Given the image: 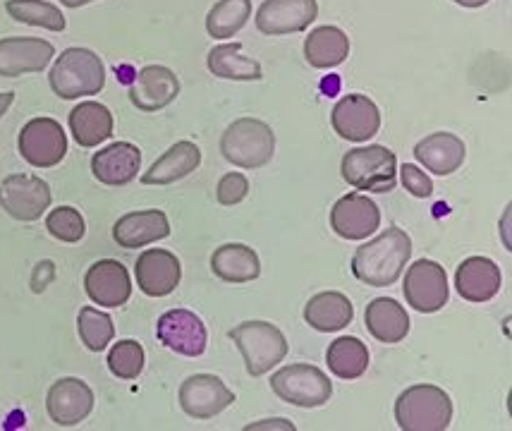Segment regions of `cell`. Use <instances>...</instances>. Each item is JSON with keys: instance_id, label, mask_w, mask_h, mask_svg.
Masks as SVG:
<instances>
[{"instance_id": "74e56055", "label": "cell", "mask_w": 512, "mask_h": 431, "mask_svg": "<svg viewBox=\"0 0 512 431\" xmlns=\"http://www.w3.org/2000/svg\"><path fill=\"white\" fill-rule=\"evenodd\" d=\"M249 194V180L245 173H225L221 180H218L216 187V199L218 204L223 206H235L245 202Z\"/></svg>"}, {"instance_id": "4fadbf2b", "label": "cell", "mask_w": 512, "mask_h": 431, "mask_svg": "<svg viewBox=\"0 0 512 431\" xmlns=\"http://www.w3.org/2000/svg\"><path fill=\"white\" fill-rule=\"evenodd\" d=\"M156 336L166 348L182 357H201L209 345L204 321L190 309H170L156 324Z\"/></svg>"}, {"instance_id": "f1b7e54d", "label": "cell", "mask_w": 512, "mask_h": 431, "mask_svg": "<svg viewBox=\"0 0 512 431\" xmlns=\"http://www.w3.org/2000/svg\"><path fill=\"white\" fill-rule=\"evenodd\" d=\"M355 319V309L352 302L347 300L343 293L335 290H326V293L314 295L312 300L304 307V321L312 326L314 331L321 333H335L343 331Z\"/></svg>"}, {"instance_id": "60d3db41", "label": "cell", "mask_w": 512, "mask_h": 431, "mask_svg": "<svg viewBox=\"0 0 512 431\" xmlns=\"http://www.w3.org/2000/svg\"><path fill=\"white\" fill-rule=\"evenodd\" d=\"M245 431H295V424L290 420H280V417H276V420H261L249 424Z\"/></svg>"}, {"instance_id": "7a4b0ae2", "label": "cell", "mask_w": 512, "mask_h": 431, "mask_svg": "<svg viewBox=\"0 0 512 431\" xmlns=\"http://www.w3.org/2000/svg\"><path fill=\"white\" fill-rule=\"evenodd\" d=\"M48 84H51L53 94L63 101L96 96L106 87V68L94 51L72 46L56 58L51 75H48Z\"/></svg>"}, {"instance_id": "5b68a950", "label": "cell", "mask_w": 512, "mask_h": 431, "mask_svg": "<svg viewBox=\"0 0 512 431\" xmlns=\"http://www.w3.org/2000/svg\"><path fill=\"white\" fill-rule=\"evenodd\" d=\"M221 154L225 161H230L237 168L256 171V168H264L276 154V135L264 120L240 118L225 127Z\"/></svg>"}, {"instance_id": "4dcf8cb0", "label": "cell", "mask_w": 512, "mask_h": 431, "mask_svg": "<svg viewBox=\"0 0 512 431\" xmlns=\"http://www.w3.org/2000/svg\"><path fill=\"white\" fill-rule=\"evenodd\" d=\"M350 56V39L343 29L326 24V27H316L304 41V58L312 68L331 70L335 65L345 63Z\"/></svg>"}, {"instance_id": "e0dca14e", "label": "cell", "mask_w": 512, "mask_h": 431, "mask_svg": "<svg viewBox=\"0 0 512 431\" xmlns=\"http://www.w3.org/2000/svg\"><path fill=\"white\" fill-rule=\"evenodd\" d=\"M56 58L51 41L36 36H8L0 39V77H22L27 72H41Z\"/></svg>"}, {"instance_id": "1f68e13d", "label": "cell", "mask_w": 512, "mask_h": 431, "mask_svg": "<svg viewBox=\"0 0 512 431\" xmlns=\"http://www.w3.org/2000/svg\"><path fill=\"white\" fill-rule=\"evenodd\" d=\"M326 364L338 379H359L369 367V350L355 336H340L338 341L328 345Z\"/></svg>"}, {"instance_id": "30bf717a", "label": "cell", "mask_w": 512, "mask_h": 431, "mask_svg": "<svg viewBox=\"0 0 512 431\" xmlns=\"http://www.w3.org/2000/svg\"><path fill=\"white\" fill-rule=\"evenodd\" d=\"M405 297L410 307L422 314H434L448 305V276L438 261L417 259L405 273Z\"/></svg>"}, {"instance_id": "8d00e7d4", "label": "cell", "mask_w": 512, "mask_h": 431, "mask_svg": "<svg viewBox=\"0 0 512 431\" xmlns=\"http://www.w3.org/2000/svg\"><path fill=\"white\" fill-rule=\"evenodd\" d=\"M46 230L56 240L75 245L87 235V223H84V216L79 214L75 206H56L53 211H48Z\"/></svg>"}, {"instance_id": "9c48e42d", "label": "cell", "mask_w": 512, "mask_h": 431, "mask_svg": "<svg viewBox=\"0 0 512 431\" xmlns=\"http://www.w3.org/2000/svg\"><path fill=\"white\" fill-rule=\"evenodd\" d=\"M22 159L34 168H53L65 159L67 135L53 118H34L22 127L17 139Z\"/></svg>"}, {"instance_id": "f546056e", "label": "cell", "mask_w": 512, "mask_h": 431, "mask_svg": "<svg viewBox=\"0 0 512 431\" xmlns=\"http://www.w3.org/2000/svg\"><path fill=\"white\" fill-rule=\"evenodd\" d=\"M201 163V149L194 142L173 144L154 166L142 175V185H173L192 175Z\"/></svg>"}, {"instance_id": "b9f144b4", "label": "cell", "mask_w": 512, "mask_h": 431, "mask_svg": "<svg viewBox=\"0 0 512 431\" xmlns=\"http://www.w3.org/2000/svg\"><path fill=\"white\" fill-rule=\"evenodd\" d=\"M12 101H15V94H12V91H3V94H0V118H3V115L8 113V108L12 106Z\"/></svg>"}, {"instance_id": "4316f807", "label": "cell", "mask_w": 512, "mask_h": 431, "mask_svg": "<svg viewBox=\"0 0 512 431\" xmlns=\"http://www.w3.org/2000/svg\"><path fill=\"white\" fill-rule=\"evenodd\" d=\"M211 271L225 283H249L261 276V259L249 245L225 242L211 254Z\"/></svg>"}, {"instance_id": "836d02e7", "label": "cell", "mask_w": 512, "mask_h": 431, "mask_svg": "<svg viewBox=\"0 0 512 431\" xmlns=\"http://www.w3.org/2000/svg\"><path fill=\"white\" fill-rule=\"evenodd\" d=\"M5 10L12 20L29 24V27H41L48 32H65L67 27L63 12L48 0H8Z\"/></svg>"}, {"instance_id": "e575fe53", "label": "cell", "mask_w": 512, "mask_h": 431, "mask_svg": "<svg viewBox=\"0 0 512 431\" xmlns=\"http://www.w3.org/2000/svg\"><path fill=\"white\" fill-rule=\"evenodd\" d=\"M77 331L84 348L91 352H103L115 338V324L111 314L96 307H82L77 314Z\"/></svg>"}, {"instance_id": "7bdbcfd3", "label": "cell", "mask_w": 512, "mask_h": 431, "mask_svg": "<svg viewBox=\"0 0 512 431\" xmlns=\"http://www.w3.org/2000/svg\"><path fill=\"white\" fill-rule=\"evenodd\" d=\"M457 5H462V8H484L489 0H455Z\"/></svg>"}, {"instance_id": "8992f818", "label": "cell", "mask_w": 512, "mask_h": 431, "mask_svg": "<svg viewBox=\"0 0 512 431\" xmlns=\"http://www.w3.org/2000/svg\"><path fill=\"white\" fill-rule=\"evenodd\" d=\"M340 173L347 185L359 192L388 194L398 185V159L395 154L379 144L350 149L340 163Z\"/></svg>"}, {"instance_id": "ba28073f", "label": "cell", "mask_w": 512, "mask_h": 431, "mask_svg": "<svg viewBox=\"0 0 512 431\" xmlns=\"http://www.w3.org/2000/svg\"><path fill=\"white\" fill-rule=\"evenodd\" d=\"M51 199L53 194L48 182L44 178H36V175L15 173L0 182V206L15 221H39L51 206Z\"/></svg>"}, {"instance_id": "d590c367", "label": "cell", "mask_w": 512, "mask_h": 431, "mask_svg": "<svg viewBox=\"0 0 512 431\" xmlns=\"http://www.w3.org/2000/svg\"><path fill=\"white\" fill-rule=\"evenodd\" d=\"M108 369H111L113 376L118 379L132 381L142 374L144 369V348L139 341H118L108 352Z\"/></svg>"}, {"instance_id": "3957f363", "label": "cell", "mask_w": 512, "mask_h": 431, "mask_svg": "<svg viewBox=\"0 0 512 431\" xmlns=\"http://www.w3.org/2000/svg\"><path fill=\"white\" fill-rule=\"evenodd\" d=\"M453 412V400L434 384L410 386L395 400V422L402 431H446Z\"/></svg>"}, {"instance_id": "44dd1931", "label": "cell", "mask_w": 512, "mask_h": 431, "mask_svg": "<svg viewBox=\"0 0 512 431\" xmlns=\"http://www.w3.org/2000/svg\"><path fill=\"white\" fill-rule=\"evenodd\" d=\"M142 168V151L130 142H113L91 156V173L108 187H123L139 175Z\"/></svg>"}, {"instance_id": "8fae6325", "label": "cell", "mask_w": 512, "mask_h": 431, "mask_svg": "<svg viewBox=\"0 0 512 431\" xmlns=\"http://www.w3.org/2000/svg\"><path fill=\"white\" fill-rule=\"evenodd\" d=\"M180 408L192 420H213L235 403V393L213 374L187 376L180 386Z\"/></svg>"}, {"instance_id": "f35d334b", "label": "cell", "mask_w": 512, "mask_h": 431, "mask_svg": "<svg viewBox=\"0 0 512 431\" xmlns=\"http://www.w3.org/2000/svg\"><path fill=\"white\" fill-rule=\"evenodd\" d=\"M400 182H402V187L412 194V197L426 199L434 194V182H431V178L422 171V168L414 166V163H402Z\"/></svg>"}, {"instance_id": "7c38bea8", "label": "cell", "mask_w": 512, "mask_h": 431, "mask_svg": "<svg viewBox=\"0 0 512 431\" xmlns=\"http://www.w3.org/2000/svg\"><path fill=\"white\" fill-rule=\"evenodd\" d=\"M91 410H94V391L87 381L77 379V376H65L48 388L46 412L58 427H77L87 420Z\"/></svg>"}, {"instance_id": "6da1fadb", "label": "cell", "mask_w": 512, "mask_h": 431, "mask_svg": "<svg viewBox=\"0 0 512 431\" xmlns=\"http://www.w3.org/2000/svg\"><path fill=\"white\" fill-rule=\"evenodd\" d=\"M412 257V240L402 228L383 230L379 238L362 245L352 257V273L371 288H388L398 283Z\"/></svg>"}, {"instance_id": "ee69618b", "label": "cell", "mask_w": 512, "mask_h": 431, "mask_svg": "<svg viewBox=\"0 0 512 431\" xmlns=\"http://www.w3.org/2000/svg\"><path fill=\"white\" fill-rule=\"evenodd\" d=\"M60 3H63L65 8H82V5L94 3V0H60Z\"/></svg>"}, {"instance_id": "9a60e30c", "label": "cell", "mask_w": 512, "mask_h": 431, "mask_svg": "<svg viewBox=\"0 0 512 431\" xmlns=\"http://www.w3.org/2000/svg\"><path fill=\"white\" fill-rule=\"evenodd\" d=\"M381 226V209L371 197L350 192L331 209V228L343 240H364Z\"/></svg>"}, {"instance_id": "2e32d148", "label": "cell", "mask_w": 512, "mask_h": 431, "mask_svg": "<svg viewBox=\"0 0 512 431\" xmlns=\"http://www.w3.org/2000/svg\"><path fill=\"white\" fill-rule=\"evenodd\" d=\"M331 125L347 142H367V139L379 135L381 111L369 96L350 94L333 106Z\"/></svg>"}, {"instance_id": "d6a6232c", "label": "cell", "mask_w": 512, "mask_h": 431, "mask_svg": "<svg viewBox=\"0 0 512 431\" xmlns=\"http://www.w3.org/2000/svg\"><path fill=\"white\" fill-rule=\"evenodd\" d=\"M252 15V0H218L206 15V32L211 39H233Z\"/></svg>"}, {"instance_id": "484cf974", "label": "cell", "mask_w": 512, "mask_h": 431, "mask_svg": "<svg viewBox=\"0 0 512 431\" xmlns=\"http://www.w3.org/2000/svg\"><path fill=\"white\" fill-rule=\"evenodd\" d=\"M70 132L79 147H99L113 135V113L99 101H82L70 111Z\"/></svg>"}, {"instance_id": "5bb4252c", "label": "cell", "mask_w": 512, "mask_h": 431, "mask_svg": "<svg viewBox=\"0 0 512 431\" xmlns=\"http://www.w3.org/2000/svg\"><path fill=\"white\" fill-rule=\"evenodd\" d=\"M319 17L316 0H264L256 12V29L266 36L297 34Z\"/></svg>"}, {"instance_id": "d6986e66", "label": "cell", "mask_w": 512, "mask_h": 431, "mask_svg": "<svg viewBox=\"0 0 512 431\" xmlns=\"http://www.w3.org/2000/svg\"><path fill=\"white\" fill-rule=\"evenodd\" d=\"M180 80L166 65H146L137 72L132 87L130 101L134 108L144 113H156L178 99Z\"/></svg>"}, {"instance_id": "cb8c5ba5", "label": "cell", "mask_w": 512, "mask_h": 431, "mask_svg": "<svg viewBox=\"0 0 512 431\" xmlns=\"http://www.w3.org/2000/svg\"><path fill=\"white\" fill-rule=\"evenodd\" d=\"M465 142L450 132H436V135L424 137L422 142L414 144V156L429 173L450 175L465 161Z\"/></svg>"}, {"instance_id": "83f0119b", "label": "cell", "mask_w": 512, "mask_h": 431, "mask_svg": "<svg viewBox=\"0 0 512 431\" xmlns=\"http://www.w3.org/2000/svg\"><path fill=\"white\" fill-rule=\"evenodd\" d=\"M364 321L371 336L379 343L395 345L410 333V317H407L405 307L393 297H376L369 302Z\"/></svg>"}, {"instance_id": "277c9868", "label": "cell", "mask_w": 512, "mask_h": 431, "mask_svg": "<svg viewBox=\"0 0 512 431\" xmlns=\"http://www.w3.org/2000/svg\"><path fill=\"white\" fill-rule=\"evenodd\" d=\"M228 336L240 350L249 376L268 374L288 355V338L271 321H242Z\"/></svg>"}, {"instance_id": "ac0fdd59", "label": "cell", "mask_w": 512, "mask_h": 431, "mask_svg": "<svg viewBox=\"0 0 512 431\" xmlns=\"http://www.w3.org/2000/svg\"><path fill=\"white\" fill-rule=\"evenodd\" d=\"M84 290L96 307H123L132 295L130 271L115 259H101L84 273Z\"/></svg>"}, {"instance_id": "ab89813d", "label": "cell", "mask_w": 512, "mask_h": 431, "mask_svg": "<svg viewBox=\"0 0 512 431\" xmlns=\"http://www.w3.org/2000/svg\"><path fill=\"white\" fill-rule=\"evenodd\" d=\"M53 278H56V264H53V261H39L32 276L34 293H44L48 285H51Z\"/></svg>"}, {"instance_id": "d4e9b609", "label": "cell", "mask_w": 512, "mask_h": 431, "mask_svg": "<svg viewBox=\"0 0 512 431\" xmlns=\"http://www.w3.org/2000/svg\"><path fill=\"white\" fill-rule=\"evenodd\" d=\"M209 72L218 80H230V82H259L264 80V68H261L259 60L249 58L242 44H218L209 51L206 58Z\"/></svg>"}, {"instance_id": "7402d4cb", "label": "cell", "mask_w": 512, "mask_h": 431, "mask_svg": "<svg viewBox=\"0 0 512 431\" xmlns=\"http://www.w3.org/2000/svg\"><path fill=\"white\" fill-rule=\"evenodd\" d=\"M501 283V269L489 257H469L455 271V290L467 302L493 300L501 290Z\"/></svg>"}, {"instance_id": "ffe728a7", "label": "cell", "mask_w": 512, "mask_h": 431, "mask_svg": "<svg viewBox=\"0 0 512 431\" xmlns=\"http://www.w3.org/2000/svg\"><path fill=\"white\" fill-rule=\"evenodd\" d=\"M134 276L144 295L166 297L180 285L182 264L168 250H146L134 264Z\"/></svg>"}, {"instance_id": "52a82bcc", "label": "cell", "mask_w": 512, "mask_h": 431, "mask_svg": "<svg viewBox=\"0 0 512 431\" xmlns=\"http://www.w3.org/2000/svg\"><path fill=\"white\" fill-rule=\"evenodd\" d=\"M273 393L295 408H321L333 396V384L314 364H288L271 376Z\"/></svg>"}, {"instance_id": "603a6c76", "label": "cell", "mask_w": 512, "mask_h": 431, "mask_svg": "<svg viewBox=\"0 0 512 431\" xmlns=\"http://www.w3.org/2000/svg\"><path fill=\"white\" fill-rule=\"evenodd\" d=\"M170 235V221L163 211L146 209L132 211L118 218L113 226V240L118 242L123 250H142V247L158 242Z\"/></svg>"}]
</instances>
